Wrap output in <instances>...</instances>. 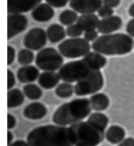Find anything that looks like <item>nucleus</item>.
Instances as JSON below:
<instances>
[{
    "mask_svg": "<svg viewBox=\"0 0 134 146\" xmlns=\"http://www.w3.org/2000/svg\"><path fill=\"white\" fill-rule=\"evenodd\" d=\"M30 146H74L73 132L65 126L48 125L36 127L26 138Z\"/></svg>",
    "mask_w": 134,
    "mask_h": 146,
    "instance_id": "1",
    "label": "nucleus"
},
{
    "mask_svg": "<svg viewBox=\"0 0 134 146\" xmlns=\"http://www.w3.org/2000/svg\"><path fill=\"white\" fill-rule=\"evenodd\" d=\"M90 101L86 98H77L60 106L54 111L52 122L58 125L67 126L80 122L90 114Z\"/></svg>",
    "mask_w": 134,
    "mask_h": 146,
    "instance_id": "2",
    "label": "nucleus"
},
{
    "mask_svg": "<svg viewBox=\"0 0 134 146\" xmlns=\"http://www.w3.org/2000/svg\"><path fill=\"white\" fill-rule=\"evenodd\" d=\"M133 39L130 35L123 33L104 34L98 37L92 44L94 51L107 56L124 55L131 52Z\"/></svg>",
    "mask_w": 134,
    "mask_h": 146,
    "instance_id": "3",
    "label": "nucleus"
},
{
    "mask_svg": "<svg viewBox=\"0 0 134 146\" xmlns=\"http://www.w3.org/2000/svg\"><path fill=\"white\" fill-rule=\"evenodd\" d=\"M73 132L75 145L97 146L104 141L105 133L88 121H80L69 127Z\"/></svg>",
    "mask_w": 134,
    "mask_h": 146,
    "instance_id": "4",
    "label": "nucleus"
},
{
    "mask_svg": "<svg viewBox=\"0 0 134 146\" xmlns=\"http://www.w3.org/2000/svg\"><path fill=\"white\" fill-rule=\"evenodd\" d=\"M92 69L83 59L67 62L60 68V79L66 83H75L86 77Z\"/></svg>",
    "mask_w": 134,
    "mask_h": 146,
    "instance_id": "5",
    "label": "nucleus"
},
{
    "mask_svg": "<svg viewBox=\"0 0 134 146\" xmlns=\"http://www.w3.org/2000/svg\"><path fill=\"white\" fill-rule=\"evenodd\" d=\"M104 85V79L100 70H92L88 76L78 81L75 87L77 96H84L100 91Z\"/></svg>",
    "mask_w": 134,
    "mask_h": 146,
    "instance_id": "6",
    "label": "nucleus"
},
{
    "mask_svg": "<svg viewBox=\"0 0 134 146\" xmlns=\"http://www.w3.org/2000/svg\"><path fill=\"white\" fill-rule=\"evenodd\" d=\"M58 48L63 56L73 59L84 56L90 50V45L84 38L72 37L60 43Z\"/></svg>",
    "mask_w": 134,
    "mask_h": 146,
    "instance_id": "7",
    "label": "nucleus"
},
{
    "mask_svg": "<svg viewBox=\"0 0 134 146\" xmlns=\"http://www.w3.org/2000/svg\"><path fill=\"white\" fill-rule=\"evenodd\" d=\"M63 56L52 47L44 48L37 53L36 64L39 69L45 72H54L63 66Z\"/></svg>",
    "mask_w": 134,
    "mask_h": 146,
    "instance_id": "8",
    "label": "nucleus"
},
{
    "mask_svg": "<svg viewBox=\"0 0 134 146\" xmlns=\"http://www.w3.org/2000/svg\"><path fill=\"white\" fill-rule=\"evenodd\" d=\"M47 38V32L41 28H34L25 35L24 45L28 49L37 51L45 47Z\"/></svg>",
    "mask_w": 134,
    "mask_h": 146,
    "instance_id": "9",
    "label": "nucleus"
},
{
    "mask_svg": "<svg viewBox=\"0 0 134 146\" xmlns=\"http://www.w3.org/2000/svg\"><path fill=\"white\" fill-rule=\"evenodd\" d=\"M28 19L22 14H9L7 16V39H12L23 32L28 27Z\"/></svg>",
    "mask_w": 134,
    "mask_h": 146,
    "instance_id": "10",
    "label": "nucleus"
},
{
    "mask_svg": "<svg viewBox=\"0 0 134 146\" xmlns=\"http://www.w3.org/2000/svg\"><path fill=\"white\" fill-rule=\"evenodd\" d=\"M102 0H70V7L80 14H92L100 9Z\"/></svg>",
    "mask_w": 134,
    "mask_h": 146,
    "instance_id": "11",
    "label": "nucleus"
},
{
    "mask_svg": "<svg viewBox=\"0 0 134 146\" xmlns=\"http://www.w3.org/2000/svg\"><path fill=\"white\" fill-rule=\"evenodd\" d=\"M42 0H7L9 14L28 13L36 7Z\"/></svg>",
    "mask_w": 134,
    "mask_h": 146,
    "instance_id": "12",
    "label": "nucleus"
},
{
    "mask_svg": "<svg viewBox=\"0 0 134 146\" xmlns=\"http://www.w3.org/2000/svg\"><path fill=\"white\" fill-rule=\"evenodd\" d=\"M122 23V19L117 15L105 18L99 22L98 31L102 34H110L120 29Z\"/></svg>",
    "mask_w": 134,
    "mask_h": 146,
    "instance_id": "13",
    "label": "nucleus"
},
{
    "mask_svg": "<svg viewBox=\"0 0 134 146\" xmlns=\"http://www.w3.org/2000/svg\"><path fill=\"white\" fill-rule=\"evenodd\" d=\"M47 108L41 102H32L25 107L23 114L26 118L30 120H40L47 115Z\"/></svg>",
    "mask_w": 134,
    "mask_h": 146,
    "instance_id": "14",
    "label": "nucleus"
},
{
    "mask_svg": "<svg viewBox=\"0 0 134 146\" xmlns=\"http://www.w3.org/2000/svg\"><path fill=\"white\" fill-rule=\"evenodd\" d=\"M33 19L39 23H47L54 16V11L48 3H41L32 10L31 13Z\"/></svg>",
    "mask_w": 134,
    "mask_h": 146,
    "instance_id": "15",
    "label": "nucleus"
},
{
    "mask_svg": "<svg viewBox=\"0 0 134 146\" xmlns=\"http://www.w3.org/2000/svg\"><path fill=\"white\" fill-rule=\"evenodd\" d=\"M39 70L34 66H24L17 72V77L22 83H30L36 81L39 77Z\"/></svg>",
    "mask_w": 134,
    "mask_h": 146,
    "instance_id": "16",
    "label": "nucleus"
},
{
    "mask_svg": "<svg viewBox=\"0 0 134 146\" xmlns=\"http://www.w3.org/2000/svg\"><path fill=\"white\" fill-rule=\"evenodd\" d=\"M58 74L54 72H45L39 75L38 84L41 87L50 90L56 87L60 80Z\"/></svg>",
    "mask_w": 134,
    "mask_h": 146,
    "instance_id": "17",
    "label": "nucleus"
},
{
    "mask_svg": "<svg viewBox=\"0 0 134 146\" xmlns=\"http://www.w3.org/2000/svg\"><path fill=\"white\" fill-rule=\"evenodd\" d=\"M83 60L92 70H100L107 64V58L98 52H89L83 56Z\"/></svg>",
    "mask_w": 134,
    "mask_h": 146,
    "instance_id": "18",
    "label": "nucleus"
},
{
    "mask_svg": "<svg viewBox=\"0 0 134 146\" xmlns=\"http://www.w3.org/2000/svg\"><path fill=\"white\" fill-rule=\"evenodd\" d=\"M99 18L94 13L92 14L82 15L77 21V24L84 32L90 30H94L98 28Z\"/></svg>",
    "mask_w": 134,
    "mask_h": 146,
    "instance_id": "19",
    "label": "nucleus"
},
{
    "mask_svg": "<svg viewBox=\"0 0 134 146\" xmlns=\"http://www.w3.org/2000/svg\"><path fill=\"white\" fill-rule=\"evenodd\" d=\"M126 131L118 125H112L105 132V138L112 144H119L124 140Z\"/></svg>",
    "mask_w": 134,
    "mask_h": 146,
    "instance_id": "20",
    "label": "nucleus"
},
{
    "mask_svg": "<svg viewBox=\"0 0 134 146\" xmlns=\"http://www.w3.org/2000/svg\"><path fill=\"white\" fill-rule=\"evenodd\" d=\"M92 110L96 111H102L109 108L110 100L109 97L104 93L94 94L90 98Z\"/></svg>",
    "mask_w": 134,
    "mask_h": 146,
    "instance_id": "21",
    "label": "nucleus"
},
{
    "mask_svg": "<svg viewBox=\"0 0 134 146\" xmlns=\"http://www.w3.org/2000/svg\"><path fill=\"white\" fill-rule=\"evenodd\" d=\"M48 39L52 43H56L62 41L65 37V32L62 26L58 24H52L47 30Z\"/></svg>",
    "mask_w": 134,
    "mask_h": 146,
    "instance_id": "22",
    "label": "nucleus"
},
{
    "mask_svg": "<svg viewBox=\"0 0 134 146\" xmlns=\"http://www.w3.org/2000/svg\"><path fill=\"white\" fill-rule=\"evenodd\" d=\"M87 121L97 129L105 132L109 124V117L103 113L95 112L90 115Z\"/></svg>",
    "mask_w": 134,
    "mask_h": 146,
    "instance_id": "23",
    "label": "nucleus"
},
{
    "mask_svg": "<svg viewBox=\"0 0 134 146\" xmlns=\"http://www.w3.org/2000/svg\"><path fill=\"white\" fill-rule=\"evenodd\" d=\"M24 102V95L18 88L9 90L7 92V107L15 108L19 107Z\"/></svg>",
    "mask_w": 134,
    "mask_h": 146,
    "instance_id": "24",
    "label": "nucleus"
},
{
    "mask_svg": "<svg viewBox=\"0 0 134 146\" xmlns=\"http://www.w3.org/2000/svg\"><path fill=\"white\" fill-rule=\"evenodd\" d=\"M23 91L25 96L31 100H37L43 96L41 88L35 84H28L23 87Z\"/></svg>",
    "mask_w": 134,
    "mask_h": 146,
    "instance_id": "25",
    "label": "nucleus"
},
{
    "mask_svg": "<svg viewBox=\"0 0 134 146\" xmlns=\"http://www.w3.org/2000/svg\"><path fill=\"white\" fill-rule=\"evenodd\" d=\"M74 92L75 87L69 83H66V82L60 84L55 90L56 96L63 99L70 98Z\"/></svg>",
    "mask_w": 134,
    "mask_h": 146,
    "instance_id": "26",
    "label": "nucleus"
},
{
    "mask_svg": "<svg viewBox=\"0 0 134 146\" xmlns=\"http://www.w3.org/2000/svg\"><path fill=\"white\" fill-rule=\"evenodd\" d=\"M78 15L75 11L69 9L63 11L59 15V21L64 26H70L77 21Z\"/></svg>",
    "mask_w": 134,
    "mask_h": 146,
    "instance_id": "27",
    "label": "nucleus"
},
{
    "mask_svg": "<svg viewBox=\"0 0 134 146\" xmlns=\"http://www.w3.org/2000/svg\"><path fill=\"white\" fill-rule=\"evenodd\" d=\"M18 62L20 65L28 66L33 62L34 60V54L30 49L23 48L18 52Z\"/></svg>",
    "mask_w": 134,
    "mask_h": 146,
    "instance_id": "28",
    "label": "nucleus"
},
{
    "mask_svg": "<svg viewBox=\"0 0 134 146\" xmlns=\"http://www.w3.org/2000/svg\"><path fill=\"white\" fill-rule=\"evenodd\" d=\"M83 34V30L77 24L68 26L66 29V34L71 37H79Z\"/></svg>",
    "mask_w": 134,
    "mask_h": 146,
    "instance_id": "29",
    "label": "nucleus"
},
{
    "mask_svg": "<svg viewBox=\"0 0 134 146\" xmlns=\"http://www.w3.org/2000/svg\"><path fill=\"white\" fill-rule=\"evenodd\" d=\"M98 13L99 17L105 19V18L113 16L114 11L111 7H109L106 5H104L101 7L100 9L98 11Z\"/></svg>",
    "mask_w": 134,
    "mask_h": 146,
    "instance_id": "30",
    "label": "nucleus"
},
{
    "mask_svg": "<svg viewBox=\"0 0 134 146\" xmlns=\"http://www.w3.org/2000/svg\"><path fill=\"white\" fill-rule=\"evenodd\" d=\"M48 4L55 8H62L67 5L69 0H45Z\"/></svg>",
    "mask_w": 134,
    "mask_h": 146,
    "instance_id": "31",
    "label": "nucleus"
},
{
    "mask_svg": "<svg viewBox=\"0 0 134 146\" xmlns=\"http://www.w3.org/2000/svg\"><path fill=\"white\" fill-rule=\"evenodd\" d=\"M16 84V79L14 73L9 69L7 70V89L10 90Z\"/></svg>",
    "mask_w": 134,
    "mask_h": 146,
    "instance_id": "32",
    "label": "nucleus"
},
{
    "mask_svg": "<svg viewBox=\"0 0 134 146\" xmlns=\"http://www.w3.org/2000/svg\"><path fill=\"white\" fill-rule=\"evenodd\" d=\"M98 37V32L95 30L86 31L84 34V38L87 41H94Z\"/></svg>",
    "mask_w": 134,
    "mask_h": 146,
    "instance_id": "33",
    "label": "nucleus"
},
{
    "mask_svg": "<svg viewBox=\"0 0 134 146\" xmlns=\"http://www.w3.org/2000/svg\"><path fill=\"white\" fill-rule=\"evenodd\" d=\"M15 49L12 46L9 45L7 47V65L10 66L13 63L15 59Z\"/></svg>",
    "mask_w": 134,
    "mask_h": 146,
    "instance_id": "34",
    "label": "nucleus"
},
{
    "mask_svg": "<svg viewBox=\"0 0 134 146\" xmlns=\"http://www.w3.org/2000/svg\"><path fill=\"white\" fill-rule=\"evenodd\" d=\"M126 31L129 35L134 37V19H131L126 24Z\"/></svg>",
    "mask_w": 134,
    "mask_h": 146,
    "instance_id": "35",
    "label": "nucleus"
},
{
    "mask_svg": "<svg viewBox=\"0 0 134 146\" xmlns=\"http://www.w3.org/2000/svg\"><path fill=\"white\" fill-rule=\"evenodd\" d=\"M17 124L16 118L13 115L8 113L7 115V129L9 130L13 129Z\"/></svg>",
    "mask_w": 134,
    "mask_h": 146,
    "instance_id": "36",
    "label": "nucleus"
},
{
    "mask_svg": "<svg viewBox=\"0 0 134 146\" xmlns=\"http://www.w3.org/2000/svg\"><path fill=\"white\" fill-rule=\"evenodd\" d=\"M104 5L108 6L109 7H117L120 5V0H103Z\"/></svg>",
    "mask_w": 134,
    "mask_h": 146,
    "instance_id": "37",
    "label": "nucleus"
},
{
    "mask_svg": "<svg viewBox=\"0 0 134 146\" xmlns=\"http://www.w3.org/2000/svg\"><path fill=\"white\" fill-rule=\"evenodd\" d=\"M118 146H134V138L128 137L120 142Z\"/></svg>",
    "mask_w": 134,
    "mask_h": 146,
    "instance_id": "38",
    "label": "nucleus"
},
{
    "mask_svg": "<svg viewBox=\"0 0 134 146\" xmlns=\"http://www.w3.org/2000/svg\"><path fill=\"white\" fill-rule=\"evenodd\" d=\"M8 146H30V145H29V143L26 142V141L19 140L11 143Z\"/></svg>",
    "mask_w": 134,
    "mask_h": 146,
    "instance_id": "39",
    "label": "nucleus"
},
{
    "mask_svg": "<svg viewBox=\"0 0 134 146\" xmlns=\"http://www.w3.org/2000/svg\"><path fill=\"white\" fill-rule=\"evenodd\" d=\"M13 140V134L11 132L8 131L7 132V144L9 145L11 143H12Z\"/></svg>",
    "mask_w": 134,
    "mask_h": 146,
    "instance_id": "40",
    "label": "nucleus"
},
{
    "mask_svg": "<svg viewBox=\"0 0 134 146\" xmlns=\"http://www.w3.org/2000/svg\"><path fill=\"white\" fill-rule=\"evenodd\" d=\"M128 13L129 16L134 18V3H133L132 5H131V6L129 7V10H128Z\"/></svg>",
    "mask_w": 134,
    "mask_h": 146,
    "instance_id": "41",
    "label": "nucleus"
},
{
    "mask_svg": "<svg viewBox=\"0 0 134 146\" xmlns=\"http://www.w3.org/2000/svg\"><path fill=\"white\" fill-rule=\"evenodd\" d=\"M75 146H89V145H75Z\"/></svg>",
    "mask_w": 134,
    "mask_h": 146,
    "instance_id": "42",
    "label": "nucleus"
}]
</instances>
